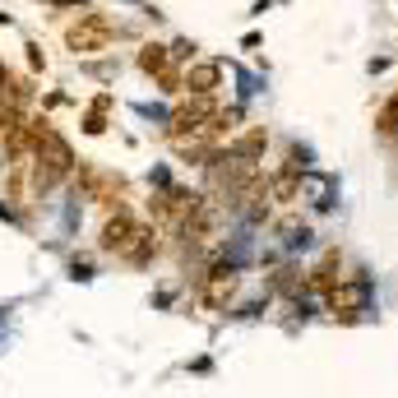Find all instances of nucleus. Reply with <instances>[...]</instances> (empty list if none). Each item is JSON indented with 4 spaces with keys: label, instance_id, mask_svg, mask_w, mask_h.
I'll return each instance as SVG.
<instances>
[{
    "label": "nucleus",
    "instance_id": "17",
    "mask_svg": "<svg viewBox=\"0 0 398 398\" xmlns=\"http://www.w3.org/2000/svg\"><path fill=\"white\" fill-rule=\"evenodd\" d=\"M93 111H116V93H93Z\"/></svg>",
    "mask_w": 398,
    "mask_h": 398
},
{
    "label": "nucleus",
    "instance_id": "5",
    "mask_svg": "<svg viewBox=\"0 0 398 398\" xmlns=\"http://www.w3.org/2000/svg\"><path fill=\"white\" fill-rule=\"evenodd\" d=\"M324 301H329V310L338 315V320H357V310L366 306V274H361V269H357V274H347Z\"/></svg>",
    "mask_w": 398,
    "mask_h": 398
},
{
    "label": "nucleus",
    "instance_id": "16",
    "mask_svg": "<svg viewBox=\"0 0 398 398\" xmlns=\"http://www.w3.org/2000/svg\"><path fill=\"white\" fill-rule=\"evenodd\" d=\"M23 60H28V70H33V75H46V51H42V42H33V37H28V42H23Z\"/></svg>",
    "mask_w": 398,
    "mask_h": 398
},
{
    "label": "nucleus",
    "instance_id": "3",
    "mask_svg": "<svg viewBox=\"0 0 398 398\" xmlns=\"http://www.w3.org/2000/svg\"><path fill=\"white\" fill-rule=\"evenodd\" d=\"M218 107H222L218 98H195V93H186V98H176V107H172V116H167L162 134L172 139V144H190V139H199L204 125L218 116Z\"/></svg>",
    "mask_w": 398,
    "mask_h": 398
},
{
    "label": "nucleus",
    "instance_id": "1",
    "mask_svg": "<svg viewBox=\"0 0 398 398\" xmlns=\"http://www.w3.org/2000/svg\"><path fill=\"white\" fill-rule=\"evenodd\" d=\"M33 134H37V144H33L28 181H33V204H42V199H51L60 186L75 181L79 158H75V144H70V139L56 130L46 116H33Z\"/></svg>",
    "mask_w": 398,
    "mask_h": 398
},
{
    "label": "nucleus",
    "instance_id": "13",
    "mask_svg": "<svg viewBox=\"0 0 398 398\" xmlns=\"http://www.w3.org/2000/svg\"><path fill=\"white\" fill-rule=\"evenodd\" d=\"M375 130H380V139H398V93L375 111Z\"/></svg>",
    "mask_w": 398,
    "mask_h": 398
},
{
    "label": "nucleus",
    "instance_id": "14",
    "mask_svg": "<svg viewBox=\"0 0 398 398\" xmlns=\"http://www.w3.org/2000/svg\"><path fill=\"white\" fill-rule=\"evenodd\" d=\"M79 130L89 134V139H102V134H107V111H84V121H79Z\"/></svg>",
    "mask_w": 398,
    "mask_h": 398
},
{
    "label": "nucleus",
    "instance_id": "12",
    "mask_svg": "<svg viewBox=\"0 0 398 398\" xmlns=\"http://www.w3.org/2000/svg\"><path fill=\"white\" fill-rule=\"evenodd\" d=\"M153 84H158V93H162V98H186V65H167Z\"/></svg>",
    "mask_w": 398,
    "mask_h": 398
},
{
    "label": "nucleus",
    "instance_id": "6",
    "mask_svg": "<svg viewBox=\"0 0 398 398\" xmlns=\"http://www.w3.org/2000/svg\"><path fill=\"white\" fill-rule=\"evenodd\" d=\"M162 227H153V222H139V232H134V241L125 245V255H121V264L125 269H148L162 255Z\"/></svg>",
    "mask_w": 398,
    "mask_h": 398
},
{
    "label": "nucleus",
    "instance_id": "8",
    "mask_svg": "<svg viewBox=\"0 0 398 398\" xmlns=\"http://www.w3.org/2000/svg\"><path fill=\"white\" fill-rule=\"evenodd\" d=\"M222 75H227L222 60H195V65H186V93H195V98H218Z\"/></svg>",
    "mask_w": 398,
    "mask_h": 398
},
{
    "label": "nucleus",
    "instance_id": "15",
    "mask_svg": "<svg viewBox=\"0 0 398 398\" xmlns=\"http://www.w3.org/2000/svg\"><path fill=\"white\" fill-rule=\"evenodd\" d=\"M167 46H172V65H195V60H199V46L195 42H186V37H176V42H167Z\"/></svg>",
    "mask_w": 398,
    "mask_h": 398
},
{
    "label": "nucleus",
    "instance_id": "2",
    "mask_svg": "<svg viewBox=\"0 0 398 398\" xmlns=\"http://www.w3.org/2000/svg\"><path fill=\"white\" fill-rule=\"evenodd\" d=\"M125 28L116 23L111 10H84V14H70V23L60 28V42H65L70 56H102Z\"/></svg>",
    "mask_w": 398,
    "mask_h": 398
},
{
    "label": "nucleus",
    "instance_id": "9",
    "mask_svg": "<svg viewBox=\"0 0 398 398\" xmlns=\"http://www.w3.org/2000/svg\"><path fill=\"white\" fill-rule=\"evenodd\" d=\"M343 278H347V274H343V255H338V250H324V259L310 269L306 288H310V292H320V297H329V292L338 288Z\"/></svg>",
    "mask_w": 398,
    "mask_h": 398
},
{
    "label": "nucleus",
    "instance_id": "11",
    "mask_svg": "<svg viewBox=\"0 0 398 398\" xmlns=\"http://www.w3.org/2000/svg\"><path fill=\"white\" fill-rule=\"evenodd\" d=\"M134 65H139V75H144V79H158L167 65H172V46H167V42H139Z\"/></svg>",
    "mask_w": 398,
    "mask_h": 398
},
{
    "label": "nucleus",
    "instance_id": "4",
    "mask_svg": "<svg viewBox=\"0 0 398 398\" xmlns=\"http://www.w3.org/2000/svg\"><path fill=\"white\" fill-rule=\"evenodd\" d=\"M139 222H144V218H134L130 204H125V209H111L107 218H102V227H98V250H102V255H116V259H121L125 245L134 241V232H139Z\"/></svg>",
    "mask_w": 398,
    "mask_h": 398
},
{
    "label": "nucleus",
    "instance_id": "10",
    "mask_svg": "<svg viewBox=\"0 0 398 398\" xmlns=\"http://www.w3.org/2000/svg\"><path fill=\"white\" fill-rule=\"evenodd\" d=\"M264 148H269V130L264 125H250V130H241L232 144H227V153H232L236 162H259Z\"/></svg>",
    "mask_w": 398,
    "mask_h": 398
},
{
    "label": "nucleus",
    "instance_id": "7",
    "mask_svg": "<svg viewBox=\"0 0 398 398\" xmlns=\"http://www.w3.org/2000/svg\"><path fill=\"white\" fill-rule=\"evenodd\" d=\"M33 79L28 75H19V70H10L5 60H0V111L5 107H14V111H28L33 107Z\"/></svg>",
    "mask_w": 398,
    "mask_h": 398
},
{
    "label": "nucleus",
    "instance_id": "18",
    "mask_svg": "<svg viewBox=\"0 0 398 398\" xmlns=\"http://www.w3.org/2000/svg\"><path fill=\"white\" fill-rule=\"evenodd\" d=\"M33 5H46V10H79L84 0H33Z\"/></svg>",
    "mask_w": 398,
    "mask_h": 398
}]
</instances>
